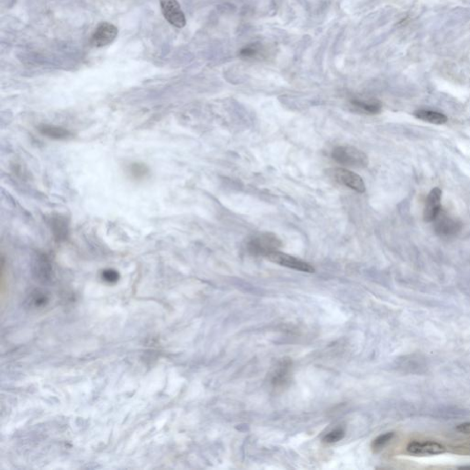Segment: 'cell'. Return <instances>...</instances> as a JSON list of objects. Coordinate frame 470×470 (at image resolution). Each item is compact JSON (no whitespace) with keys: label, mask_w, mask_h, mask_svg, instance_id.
Here are the masks:
<instances>
[{"label":"cell","mask_w":470,"mask_h":470,"mask_svg":"<svg viewBox=\"0 0 470 470\" xmlns=\"http://www.w3.org/2000/svg\"><path fill=\"white\" fill-rule=\"evenodd\" d=\"M331 158L341 166L352 168H365L369 164L366 153L352 146H337L331 152Z\"/></svg>","instance_id":"6da1fadb"},{"label":"cell","mask_w":470,"mask_h":470,"mask_svg":"<svg viewBox=\"0 0 470 470\" xmlns=\"http://www.w3.org/2000/svg\"><path fill=\"white\" fill-rule=\"evenodd\" d=\"M282 242L277 235L272 232H262L249 240L247 248L252 254L266 257L271 252L279 251Z\"/></svg>","instance_id":"7a4b0ae2"},{"label":"cell","mask_w":470,"mask_h":470,"mask_svg":"<svg viewBox=\"0 0 470 470\" xmlns=\"http://www.w3.org/2000/svg\"><path fill=\"white\" fill-rule=\"evenodd\" d=\"M328 174L336 180L337 183L349 187L358 193L366 191V185L359 174L344 167H336L328 170Z\"/></svg>","instance_id":"3957f363"},{"label":"cell","mask_w":470,"mask_h":470,"mask_svg":"<svg viewBox=\"0 0 470 470\" xmlns=\"http://www.w3.org/2000/svg\"><path fill=\"white\" fill-rule=\"evenodd\" d=\"M266 258L273 263L279 264L280 266H285L287 268L305 272V273H314V267L309 265L307 262L302 261L301 259H298L296 257L289 256L285 252H279V251H275V252L269 253Z\"/></svg>","instance_id":"277c9868"},{"label":"cell","mask_w":470,"mask_h":470,"mask_svg":"<svg viewBox=\"0 0 470 470\" xmlns=\"http://www.w3.org/2000/svg\"><path fill=\"white\" fill-rule=\"evenodd\" d=\"M162 13L170 24L177 28L186 25V17L177 0H160Z\"/></svg>","instance_id":"5b68a950"},{"label":"cell","mask_w":470,"mask_h":470,"mask_svg":"<svg viewBox=\"0 0 470 470\" xmlns=\"http://www.w3.org/2000/svg\"><path fill=\"white\" fill-rule=\"evenodd\" d=\"M117 35V27L109 22H101L92 35L91 43L96 47H103L111 44Z\"/></svg>","instance_id":"8992f818"},{"label":"cell","mask_w":470,"mask_h":470,"mask_svg":"<svg viewBox=\"0 0 470 470\" xmlns=\"http://www.w3.org/2000/svg\"><path fill=\"white\" fill-rule=\"evenodd\" d=\"M442 190L439 187H435L427 197L426 203L423 211V220L426 222H434L441 211Z\"/></svg>","instance_id":"52a82bcc"},{"label":"cell","mask_w":470,"mask_h":470,"mask_svg":"<svg viewBox=\"0 0 470 470\" xmlns=\"http://www.w3.org/2000/svg\"><path fill=\"white\" fill-rule=\"evenodd\" d=\"M408 452L418 456H435L445 452V448L442 444L436 442H413L407 447Z\"/></svg>","instance_id":"ba28073f"},{"label":"cell","mask_w":470,"mask_h":470,"mask_svg":"<svg viewBox=\"0 0 470 470\" xmlns=\"http://www.w3.org/2000/svg\"><path fill=\"white\" fill-rule=\"evenodd\" d=\"M434 222H436V232L441 235L455 234L461 228L458 222H456L453 219L449 218L447 215L442 213V211H440Z\"/></svg>","instance_id":"9c48e42d"},{"label":"cell","mask_w":470,"mask_h":470,"mask_svg":"<svg viewBox=\"0 0 470 470\" xmlns=\"http://www.w3.org/2000/svg\"><path fill=\"white\" fill-rule=\"evenodd\" d=\"M351 104L357 111L367 115H375L381 111L382 105L380 101L374 99L363 100V99H354L351 101Z\"/></svg>","instance_id":"30bf717a"},{"label":"cell","mask_w":470,"mask_h":470,"mask_svg":"<svg viewBox=\"0 0 470 470\" xmlns=\"http://www.w3.org/2000/svg\"><path fill=\"white\" fill-rule=\"evenodd\" d=\"M436 418H442L444 420H454L467 417L470 415L469 409H464L457 406H444L439 407L435 410L433 414Z\"/></svg>","instance_id":"8fae6325"},{"label":"cell","mask_w":470,"mask_h":470,"mask_svg":"<svg viewBox=\"0 0 470 470\" xmlns=\"http://www.w3.org/2000/svg\"><path fill=\"white\" fill-rule=\"evenodd\" d=\"M414 117L417 118L419 120H422L424 122L436 124V125H442L448 122V118L446 117L444 114L433 111V110H426V109H420L416 110L414 112Z\"/></svg>","instance_id":"7c38bea8"},{"label":"cell","mask_w":470,"mask_h":470,"mask_svg":"<svg viewBox=\"0 0 470 470\" xmlns=\"http://www.w3.org/2000/svg\"><path fill=\"white\" fill-rule=\"evenodd\" d=\"M40 131H41L42 134L45 135V136H47L49 138H52V139L56 140L67 139L68 137H70V136L72 135L69 131H67V130L64 129V128L55 126H48V125H44V126L41 127V128H40Z\"/></svg>","instance_id":"4fadbf2b"},{"label":"cell","mask_w":470,"mask_h":470,"mask_svg":"<svg viewBox=\"0 0 470 470\" xmlns=\"http://www.w3.org/2000/svg\"><path fill=\"white\" fill-rule=\"evenodd\" d=\"M52 231L56 236V238L63 239L66 237L68 230H67V224L64 219L60 218V217L54 219L53 222H52Z\"/></svg>","instance_id":"5bb4252c"},{"label":"cell","mask_w":470,"mask_h":470,"mask_svg":"<svg viewBox=\"0 0 470 470\" xmlns=\"http://www.w3.org/2000/svg\"><path fill=\"white\" fill-rule=\"evenodd\" d=\"M393 436H394V433L392 432L379 436L374 440L372 444V448L374 449L375 451H379L380 449L383 448L384 446L393 438Z\"/></svg>","instance_id":"9a60e30c"},{"label":"cell","mask_w":470,"mask_h":470,"mask_svg":"<svg viewBox=\"0 0 470 470\" xmlns=\"http://www.w3.org/2000/svg\"><path fill=\"white\" fill-rule=\"evenodd\" d=\"M344 436V430L336 429V430H334V431L330 432L329 434H327L326 436H324V438H323V442L328 443V444H332V443H336L340 440L343 439Z\"/></svg>","instance_id":"2e32d148"},{"label":"cell","mask_w":470,"mask_h":470,"mask_svg":"<svg viewBox=\"0 0 470 470\" xmlns=\"http://www.w3.org/2000/svg\"><path fill=\"white\" fill-rule=\"evenodd\" d=\"M148 169L140 164H134L131 166V173L136 179H143L147 174Z\"/></svg>","instance_id":"e0dca14e"},{"label":"cell","mask_w":470,"mask_h":470,"mask_svg":"<svg viewBox=\"0 0 470 470\" xmlns=\"http://www.w3.org/2000/svg\"><path fill=\"white\" fill-rule=\"evenodd\" d=\"M257 49L254 48L253 46H249V47L243 49V50L241 51V52H240V54H241L242 56L249 58V57L254 56V55L257 54Z\"/></svg>","instance_id":"ac0fdd59"},{"label":"cell","mask_w":470,"mask_h":470,"mask_svg":"<svg viewBox=\"0 0 470 470\" xmlns=\"http://www.w3.org/2000/svg\"><path fill=\"white\" fill-rule=\"evenodd\" d=\"M457 431L465 435H470V422H464L457 425Z\"/></svg>","instance_id":"d6986e66"},{"label":"cell","mask_w":470,"mask_h":470,"mask_svg":"<svg viewBox=\"0 0 470 470\" xmlns=\"http://www.w3.org/2000/svg\"><path fill=\"white\" fill-rule=\"evenodd\" d=\"M460 468H470V466H461Z\"/></svg>","instance_id":"ffe728a7"}]
</instances>
